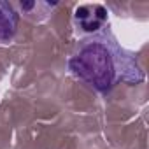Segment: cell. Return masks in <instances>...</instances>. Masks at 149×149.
I'll return each instance as SVG.
<instances>
[{"label": "cell", "instance_id": "obj_1", "mask_svg": "<svg viewBox=\"0 0 149 149\" xmlns=\"http://www.w3.org/2000/svg\"><path fill=\"white\" fill-rule=\"evenodd\" d=\"M68 70L98 93H109L119 83H142L146 77L135 54L123 49L105 30L77 44L76 53L68 58Z\"/></svg>", "mask_w": 149, "mask_h": 149}, {"label": "cell", "instance_id": "obj_2", "mask_svg": "<svg viewBox=\"0 0 149 149\" xmlns=\"http://www.w3.org/2000/svg\"><path fill=\"white\" fill-rule=\"evenodd\" d=\"M74 21H76L79 30L97 33L107 23V9L100 4L79 6L76 9V14H74Z\"/></svg>", "mask_w": 149, "mask_h": 149}, {"label": "cell", "instance_id": "obj_3", "mask_svg": "<svg viewBox=\"0 0 149 149\" xmlns=\"http://www.w3.org/2000/svg\"><path fill=\"white\" fill-rule=\"evenodd\" d=\"M19 14L7 2H0V44H7L16 35Z\"/></svg>", "mask_w": 149, "mask_h": 149}]
</instances>
